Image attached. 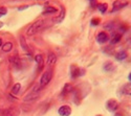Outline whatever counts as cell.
Segmentation results:
<instances>
[{
	"mask_svg": "<svg viewBox=\"0 0 131 116\" xmlns=\"http://www.w3.org/2000/svg\"><path fill=\"white\" fill-rule=\"evenodd\" d=\"M44 26H45L44 20H37L36 22H34V23H32V24L28 27V29H27V35H28V36L35 35V34L38 33V31H40Z\"/></svg>",
	"mask_w": 131,
	"mask_h": 116,
	"instance_id": "1",
	"label": "cell"
},
{
	"mask_svg": "<svg viewBox=\"0 0 131 116\" xmlns=\"http://www.w3.org/2000/svg\"><path fill=\"white\" fill-rule=\"evenodd\" d=\"M51 78H52V71H51V70L45 71V72L42 74V76H41V80H40V87L42 88V87L46 86L47 84L50 82Z\"/></svg>",
	"mask_w": 131,
	"mask_h": 116,
	"instance_id": "2",
	"label": "cell"
},
{
	"mask_svg": "<svg viewBox=\"0 0 131 116\" xmlns=\"http://www.w3.org/2000/svg\"><path fill=\"white\" fill-rule=\"evenodd\" d=\"M20 114V109L17 107H13V108H7L4 109L0 112L1 116H18Z\"/></svg>",
	"mask_w": 131,
	"mask_h": 116,
	"instance_id": "3",
	"label": "cell"
},
{
	"mask_svg": "<svg viewBox=\"0 0 131 116\" xmlns=\"http://www.w3.org/2000/svg\"><path fill=\"white\" fill-rule=\"evenodd\" d=\"M128 4H129V2L127 1V0H115V1L113 2L112 10H111V12H113V13H114V12H117V10L126 7Z\"/></svg>",
	"mask_w": 131,
	"mask_h": 116,
	"instance_id": "4",
	"label": "cell"
},
{
	"mask_svg": "<svg viewBox=\"0 0 131 116\" xmlns=\"http://www.w3.org/2000/svg\"><path fill=\"white\" fill-rule=\"evenodd\" d=\"M118 106H119V104H118V101L115 100V99H109V100L106 102V108H107V110H108L109 112H114V111H116L117 108H118Z\"/></svg>",
	"mask_w": 131,
	"mask_h": 116,
	"instance_id": "5",
	"label": "cell"
},
{
	"mask_svg": "<svg viewBox=\"0 0 131 116\" xmlns=\"http://www.w3.org/2000/svg\"><path fill=\"white\" fill-rule=\"evenodd\" d=\"M96 40L100 44H105L106 42L109 41V35L107 33H105V31H101V33H99V35H97Z\"/></svg>",
	"mask_w": 131,
	"mask_h": 116,
	"instance_id": "6",
	"label": "cell"
},
{
	"mask_svg": "<svg viewBox=\"0 0 131 116\" xmlns=\"http://www.w3.org/2000/svg\"><path fill=\"white\" fill-rule=\"evenodd\" d=\"M58 112L61 116H69L71 114V109L68 106H62V107H60Z\"/></svg>",
	"mask_w": 131,
	"mask_h": 116,
	"instance_id": "7",
	"label": "cell"
},
{
	"mask_svg": "<svg viewBox=\"0 0 131 116\" xmlns=\"http://www.w3.org/2000/svg\"><path fill=\"white\" fill-rule=\"evenodd\" d=\"M39 91H40V90H32L30 94H28L27 96L24 97V100H25V101H30V100L37 99V97L39 96Z\"/></svg>",
	"mask_w": 131,
	"mask_h": 116,
	"instance_id": "8",
	"label": "cell"
},
{
	"mask_svg": "<svg viewBox=\"0 0 131 116\" xmlns=\"http://www.w3.org/2000/svg\"><path fill=\"white\" fill-rule=\"evenodd\" d=\"M35 61L39 66V70H42L43 66H44V58H43V56L42 55H37L35 57Z\"/></svg>",
	"mask_w": 131,
	"mask_h": 116,
	"instance_id": "9",
	"label": "cell"
},
{
	"mask_svg": "<svg viewBox=\"0 0 131 116\" xmlns=\"http://www.w3.org/2000/svg\"><path fill=\"white\" fill-rule=\"evenodd\" d=\"M103 68H104V70L105 71H107V72H111V71H113L114 69H115V66H114V64L112 62H106V63H104V65H103Z\"/></svg>",
	"mask_w": 131,
	"mask_h": 116,
	"instance_id": "10",
	"label": "cell"
},
{
	"mask_svg": "<svg viewBox=\"0 0 131 116\" xmlns=\"http://www.w3.org/2000/svg\"><path fill=\"white\" fill-rule=\"evenodd\" d=\"M56 62H57V57H56V55H54L53 52H50V54L48 55V57H47V65L52 66V65L56 64Z\"/></svg>",
	"mask_w": 131,
	"mask_h": 116,
	"instance_id": "11",
	"label": "cell"
},
{
	"mask_svg": "<svg viewBox=\"0 0 131 116\" xmlns=\"http://www.w3.org/2000/svg\"><path fill=\"white\" fill-rule=\"evenodd\" d=\"M121 39H122V35L119 34V33H113L112 35H111V44H116V43H118L119 41H121Z\"/></svg>",
	"mask_w": 131,
	"mask_h": 116,
	"instance_id": "12",
	"label": "cell"
},
{
	"mask_svg": "<svg viewBox=\"0 0 131 116\" xmlns=\"http://www.w3.org/2000/svg\"><path fill=\"white\" fill-rule=\"evenodd\" d=\"M126 58H127V52L125 50H121L115 54V59L117 61H124Z\"/></svg>",
	"mask_w": 131,
	"mask_h": 116,
	"instance_id": "13",
	"label": "cell"
},
{
	"mask_svg": "<svg viewBox=\"0 0 131 116\" xmlns=\"http://www.w3.org/2000/svg\"><path fill=\"white\" fill-rule=\"evenodd\" d=\"M80 72H81L80 68L73 65V66L71 67V78H72V79H75V78H78L79 75H81V74H80Z\"/></svg>",
	"mask_w": 131,
	"mask_h": 116,
	"instance_id": "14",
	"label": "cell"
},
{
	"mask_svg": "<svg viewBox=\"0 0 131 116\" xmlns=\"http://www.w3.org/2000/svg\"><path fill=\"white\" fill-rule=\"evenodd\" d=\"M72 86L71 85H69V84H66V85L64 86V88H63V91H62V95L63 96H65V95H67V94H69L70 92H72Z\"/></svg>",
	"mask_w": 131,
	"mask_h": 116,
	"instance_id": "15",
	"label": "cell"
},
{
	"mask_svg": "<svg viewBox=\"0 0 131 116\" xmlns=\"http://www.w3.org/2000/svg\"><path fill=\"white\" fill-rule=\"evenodd\" d=\"M9 61H10V63H12V64H13L15 67H20V66H21V61H20V59L17 58V57H10Z\"/></svg>",
	"mask_w": 131,
	"mask_h": 116,
	"instance_id": "16",
	"label": "cell"
},
{
	"mask_svg": "<svg viewBox=\"0 0 131 116\" xmlns=\"http://www.w3.org/2000/svg\"><path fill=\"white\" fill-rule=\"evenodd\" d=\"M1 48H2V50L4 52H8V51H10V50L13 49V44L10 43V42H6V43H4L1 46Z\"/></svg>",
	"mask_w": 131,
	"mask_h": 116,
	"instance_id": "17",
	"label": "cell"
},
{
	"mask_svg": "<svg viewBox=\"0 0 131 116\" xmlns=\"http://www.w3.org/2000/svg\"><path fill=\"white\" fill-rule=\"evenodd\" d=\"M122 91L124 94H126V95H131V83L126 84V85L123 87Z\"/></svg>",
	"mask_w": 131,
	"mask_h": 116,
	"instance_id": "18",
	"label": "cell"
},
{
	"mask_svg": "<svg viewBox=\"0 0 131 116\" xmlns=\"http://www.w3.org/2000/svg\"><path fill=\"white\" fill-rule=\"evenodd\" d=\"M96 8L99 9L102 14H104L106 10L108 9V4L107 3H99V4L96 5Z\"/></svg>",
	"mask_w": 131,
	"mask_h": 116,
	"instance_id": "19",
	"label": "cell"
},
{
	"mask_svg": "<svg viewBox=\"0 0 131 116\" xmlns=\"http://www.w3.org/2000/svg\"><path fill=\"white\" fill-rule=\"evenodd\" d=\"M20 43H21V46H22V48L25 51H29V48H28V46L26 44V41H25V39H24L23 36H20Z\"/></svg>",
	"mask_w": 131,
	"mask_h": 116,
	"instance_id": "20",
	"label": "cell"
},
{
	"mask_svg": "<svg viewBox=\"0 0 131 116\" xmlns=\"http://www.w3.org/2000/svg\"><path fill=\"white\" fill-rule=\"evenodd\" d=\"M57 12V8L56 7H52V6H46L43 10V14H52V13H56Z\"/></svg>",
	"mask_w": 131,
	"mask_h": 116,
	"instance_id": "21",
	"label": "cell"
},
{
	"mask_svg": "<svg viewBox=\"0 0 131 116\" xmlns=\"http://www.w3.org/2000/svg\"><path fill=\"white\" fill-rule=\"evenodd\" d=\"M20 89H21V85H20V84H15L14 87L12 88V93L16 95V94H18L20 92Z\"/></svg>",
	"mask_w": 131,
	"mask_h": 116,
	"instance_id": "22",
	"label": "cell"
},
{
	"mask_svg": "<svg viewBox=\"0 0 131 116\" xmlns=\"http://www.w3.org/2000/svg\"><path fill=\"white\" fill-rule=\"evenodd\" d=\"M64 15H65V8H64V6H61V15L57 20L58 22H61V21L64 19Z\"/></svg>",
	"mask_w": 131,
	"mask_h": 116,
	"instance_id": "23",
	"label": "cell"
},
{
	"mask_svg": "<svg viewBox=\"0 0 131 116\" xmlns=\"http://www.w3.org/2000/svg\"><path fill=\"white\" fill-rule=\"evenodd\" d=\"M105 28L106 29H109V30H112L114 28V23L113 22H108L105 24Z\"/></svg>",
	"mask_w": 131,
	"mask_h": 116,
	"instance_id": "24",
	"label": "cell"
},
{
	"mask_svg": "<svg viewBox=\"0 0 131 116\" xmlns=\"http://www.w3.org/2000/svg\"><path fill=\"white\" fill-rule=\"evenodd\" d=\"M6 13H7L6 7H4V6H0V15L3 16V15H5Z\"/></svg>",
	"mask_w": 131,
	"mask_h": 116,
	"instance_id": "25",
	"label": "cell"
},
{
	"mask_svg": "<svg viewBox=\"0 0 131 116\" xmlns=\"http://www.w3.org/2000/svg\"><path fill=\"white\" fill-rule=\"evenodd\" d=\"M91 23H92V25H97V24L100 23V19H99V18L92 19V20H91Z\"/></svg>",
	"mask_w": 131,
	"mask_h": 116,
	"instance_id": "26",
	"label": "cell"
},
{
	"mask_svg": "<svg viewBox=\"0 0 131 116\" xmlns=\"http://www.w3.org/2000/svg\"><path fill=\"white\" fill-rule=\"evenodd\" d=\"M89 2H90V5L93 7L95 5V2H96V0H89Z\"/></svg>",
	"mask_w": 131,
	"mask_h": 116,
	"instance_id": "27",
	"label": "cell"
},
{
	"mask_svg": "<svg viewBox=\"0 0 131 116\" xmlns=\"http://www.w3.org/2000/svg\"><path fill=\"white\" fill-rule=\"evenodd\" d=\"M115 116H123V114H121V113H116Z\"/></svg>",
	"mask_w": 131,
	"mask_h": 116,
	"instance_id": "28",
	"label": "cell"
},
{
	"mask_svg": "<svg viewBox=\"0 0 131 116\" xmlns=\"http://www.w3.org/2000/svg\"><path fill=\"white\" fill-rule=\"evenodd\" d=\"M1 46H2V40L0 39V47H1Z\"/></svg>",
	"mask_w": 131,
	"mask_h": 116,
	"instance_id": "29",
	"label": "cell"
},
{
	"mask_svg": "<svg viewBox=\"0 0 131 116\" xmlns=\"http://www.w3.org/2000/svg\"><path fill=\"white\" fill-rule=\"evenodd\" d=\"M2 26H3V23H2V22H0V28H1Z\"/></svg>",
	"mask_w": 131,
	"mask_h": 116,
	"instance_id": "30",
	"label": "cell"
},
{
	"mask_svg": "<svg viewBox=\"0 0 131 116\" xmlns=\"http://www.w3.org/2000/svg\"><path fill=\"white\" fill-rule=\"evenodd\" d=\"M129 81L131 82V72H130V74H129Z\"/></svg>",
	"mask_w": 131,
	"mask_h": 116,
	"instance_id": "31",
	"label": "cell"
},
{
	"mask_svg": "<svg viewBox=\"0 0 131 116\" xmlns=\"http://www.w3.org/2000/svg\"><path fill=\"white\" fill-rule=\"evenodd\" d=\"M96 116H102V115H96Z\"/></svg>",
	"mask_w": 131,
	"mask_h": 116,
	"instance_id": "32",
	"label": "cell"
},
{
	"mask_svg": "<svg viewBox=\"0 0 131 116\" xmlns=\"http://www.w3.org/2000/svg\"><path fill=\"white\" fill-rule=\"evenodd\" d=\"M0 17H1V15H0Z\"/></svg>",
	"mask_w": 131,
	"mask_h": 116,
	"instance_id": "33",
	"label": "cell"
}]
</instances>
